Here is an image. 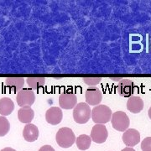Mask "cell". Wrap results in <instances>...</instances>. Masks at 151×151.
Instances as JSON below:
<instances>
[{"mask_svg": "<svg viewBox=\"0 0 151 151\" xmlns=\"http://www.w3.org/2000/svg\"><path fill=\"white\" fill-rule=\"evenodd\" d=\"M75 134L69 128H61L58 130L55 135V140L57 145L63 148L67 149L74 145L76 142Z\"/></svg>", "mask_w": 151, "mask_h": 151, "instance_id": "6da1fadb", "label": "cell"}, {"mask_svg": "<svg viewBox=\"0 0 151 151\" xmlns=\"http://www.w3.org/2000/svg\"><path fill=\"white\" fill-rule=\"evenodd\" d=\"M112 110L106 105H98L92 110V121L96 124H104L112 119Z\"/></svg>", "mask_w": 151, "mask_h": 151, "instance_id": "7a4b0ae2", "label": "cell"}, {"mask_svg": "<svg viewBox=\"0 0 151 151\" xmlns=\"http://www.w3.org/2000/svg\"><path fill=\"white\" fill-rule=\"evenodd\" d=\"M92 116L90 106L86 103H79L73 108V119L76 123L84 124L89 121Z\"/></svg>", "mask_w": 151, "mask_h": 151, "instance_id": "3957f363", "label": "cell"}, {"mask_svg": "<svg viewBox=\"0 0 151 151\" xmlns=\"http://www.w3.org/2000/svg\"><path fill=\"white\" fill-rule=\"evenodd\" d=\"M111 123L113 125L114 129L120 131V132H125L129 129L130 121L128 115L123 111H117L113 113Z\"/></svg>", "mask_w": 151, "mask_h": 151, "instance_id": "277c9868", "label": "cell"}, {"mask_svg": "<svg viewBox=\"0 0 151 151\" xmlns=\"http://www.w3.org/2000/svg\"><path fill=\"white\" fill-rule=\"evenodd\" d=\"M17 103L21 108L30 107L35 101V95L33 90L29 88H23L17 93Z\"/></svg>", "mask_w": 151, "mask_h": 151, "instance_id": "5b68a950", "label": "cell"}, {"mask_svg": "<svg viewBox=\"0 0 151 151\" xmlns=\"http://www.w3.org/2000/svg\"><path fill=\"white\" fill-rule=\"evenodd\" d=\"M86 102L91 106H98L103 100V93L101 90L95 86H89L85 93Z\"/></svg>", "mask_w": 151, "mask_h": 151, "instance_id": "8992f818", "label": "cell"}, {"mask_svg": "<svg viewBox=\"0 0 151 151\" xmlns=\"http://www.w3.org/2000/svg\"><path fill=\"white\" fill-rule=\"evenodd\" d=\"M108 132L104 124H95L91 132V139L97 144H103L107 140Z\"/></svg>", "mask_w": 151, "mask_h": 151, "instance_id": "52a82bcc", "label": "cell"}, {"mask_svg": "<svg viewBox=\"0 0 151 151\" xmlns=\"http://www.w3.org/2000/svg\"><path fill=\"white\" fill-rule=\"evenodd\" d=\"M119 96L124 97H130L134 92V82L129 78H123L119 81L117 87Z\"/></svg>", "mask_w": 151, "mask_h": 151, "instance_id": "ba28073f", "label": "cell"}, {"mask_svg": "<svg viewBox=\"0 0 151 151\" xmlns=\"http://www.w3.org/2000/svg\"><path fill=\"white\" fill-rule=\"evenodd\" d=\"M122 139L125 145L132 148L140 142V134L137 129H129L124 132Z\"/></svg>", "mask_w": 151, "mask_h": 151, "instance_id": "9c48e42d", "label": "cell"}, {"mask_svg": "<svg viewBox=\"0 0 151 151\" xmlns=\"http://www.w3.org/2000/svg\"><path fill=\"white\" fill-rule=\"evenodd\" d=\"M77 104V98L74 93L64 92L59 97V105L62 109H72Z\"/></svg>", "mask_w": 151, "mask_h": 151, "instance_id": "30bf717a", "label": "cell"}, {"mask_svg": "<svg viewBox=\"0 0 151 151\" xmlns=\"http://www.w3.org/2000/svg\"><path fill=\"white\" fill-rule=\"evenodd\" d=\"M63 119V113L58 107H51L45 113V119L48 124L51 125L59 124Z\"/></svg>", "mask_w": 151, "mask_h": 151, "instance_id": "8fae6325", "label": "cell"}, {"mask_svg": "<svg viewBox=\"0 0 151 151\" xmlns=\"http://www.w3.org/2000/svg\"><path fill=\"white\" fill-rule=\"evenodd\" d=\"M39 129L37 126L33 124H28L24 126L23 130L24 139L27 142H35L39 138Z\"/></svg>", "mask_w": 151, "mask_h": 151, "instance_id": "7c38bea8", "label": "cell"}, {"mask_svg": "<svg viewBox=\"0 0 151 151\" xmlns=\"http://www.w3.org/2000/svg\"><path fill=\"white\" fill-rule=\"evenodd\" d=\"M144 108V101L140 97L132 96L127 102V109L132 113H139Z\"/></svg>", "mask_w": 151, "mask_h": 151, "instance_id": "4fadbf2b", "label": "cell"}, {"mask_svg": "<svg viewBox=\"0 0 151 151\" xmlns=\"http://www.w3.org/2000/svg\"><path fill=\"white\" fill-rule=\"evenodd\" d=\"M5 84L11 92H19L23 89L24 79L23 77H8L6 78Z\"/></svg>", "mask_w": 151, "mask_h": 151, "instance_id": "5bb4252c", "label": "cell"}, {"mask_svg": "<svg viewBox=\"0 0 151 151\" xmlns=\"http://www.w3.org/2000/svg\"><path fill=\"white\" fill-rule=\"evenodd\" d=\"M35 117V112L31 107H24L18 111V119L23 124H31Z\"/></svg>", "mask_w": 151, "mask_h": 151, "instance_id": "9a60e30c", "label": "cell"}, {"mask_svg": "<svg viewBox=\"0 0 151 151\" xmlns=\"http://www.w3.org/2000/svg\"><path fill=\"white\" fill-rule=\"evenodd\" d=\"M14 109V102L9 97H3L0 99V114L1 116H9Z\"/></svg>", "mask_w": 151, "mask_h": 151, "instance_id": "2e32d148", "label": "cell"}, {"mask_svg": "<svg viewBox=\"0 0 151 151\" xmlns=\"http://www.w3.org/2000/svg\"><path fill=\"white\" fill-rule=\"evenodd\" d=\"M92 139L86 134H81L78 136L76 139V145L80 150H86L90 148Z\"/></svg>", "mask_w": 151, "mask_h": 151, "instance_id": "e0dca14e", "label": "cell"}, {"mask_svg": "<svg viewBox=\"0 0 151 151\" xmlns=\"http://www.w3.org/2000/svg\"><path fill=\"white\" fill-rule=\"evenodd\" d=\"M26 79L27 84L32 90H37L45 83V78L44 77H28Z\"/></svg>", "mask_w": 151, "mask_h": 151, "instance_id": "ac0fdd59", "label": "cell"}, {"mask_svg": "<svg viewBox=\"0 0 151 151\" xmlns=\"http://www.w3.org/2000/svg\"><path fill=\"white\" fill-rule=\"evenodd\" d=\"M10 129V124L9 120L4 116H0V137L5 136Z\"/></svg>", "mask_w": 151, "mask_h": 151, "instance_id": "d6986e66", "label": "cell"}, {"mask_svg": "<svg viewBox=\"0 0 151 151\" xmlns=\"http://www.w3.org/2000/svg\"><path fill=\"white\" fill-rule=\"evenodd\" d=\"M102 81L101 77H83L82 81L88 86H95Z\"/></svg>", "mask_w": 151, "mask_h": 151, "instance_id": "ffe728a7", "label": "cell"}, {"mask_svg": "<svg viewBox=\"0 0 151 151\" xmlns=\"http://www.w3.org/2000/svg\"><path fill=\"white\" fill-rule=\"evenodd\" d=\"M142 151H151V137H146L141 142Z\"/></svg>", "mask_w": 151, "mask_h": 151, "instance_id": "44dd1931", "label": "cell"}, {"mask_svg": "<svg viewBox=\"0 0 151 151\" xmlns=\"http://www.w3.org/2000/svg\"><path fill=\"white\" fill-rule=\"evenodd\" d=\"M39 151H55L54 150V148L53 147H51L50 145H44L42 146Z\"/></svg>", "mask_w": 151, "mask_h": 151, "instance_id": "7402d4cb", "label": "cell"}, {"mask_svg": "<svg viewBox=\"0 0 151 151\" xmlns=\"http://www.w3.org/2000/svg\"><path fill=\"white\" fill-rule=\"evenodd\" d=\"M121 151H135L133 148H131V147H126V148H124V150H122Z\"/></svg>", "mask_w": 151, "mask_h": 151, "instance_id": "603a6c76", "label": "cell"}, {"mask_svg": "<svg viewBox=\"0 0 151 151\" xmlns=\"http://www.w3.org/2000/svg\"><path fill=\"white\" fill-rule=\"evenodd\" d=\"M1 151H16V150H14V149H12V148H9V147H7V148L3 149Z\"/></svg>", "mask_w": 151, "mask_h": 151, "instance_id": "cb8c5ba5", "label": "cell"}, {"mask_svg": "<svg viewBox=\"0 0 151 151\" xmlns=\"http://www.w3.org/2000/svg\"><path fill=\"white\" fill-rule=\"evenodd\" d=\"M111 79H112V80H113V81H121V80H122V79H123V78H120V77H118V78H111Z\"/></svg>", "mask_w": 151, "mask_h": 151, "instance_id": "d4e9b609", "label": "cell"}, {"mask_svg": "<svg viewBox=\"0 0 151 151\" xmlns=\"http://www.w3.org/2000/svg\"><path fill=\"white\" fill-rule=\"evenodd\" d=\"M148 115H149V118L151 119V107L149 108V111H148Z\"/></svg>", "mask_w": 151, "mask_h": 151, "instance_id": "484cf974", "label": "cell"}]
</instances>
